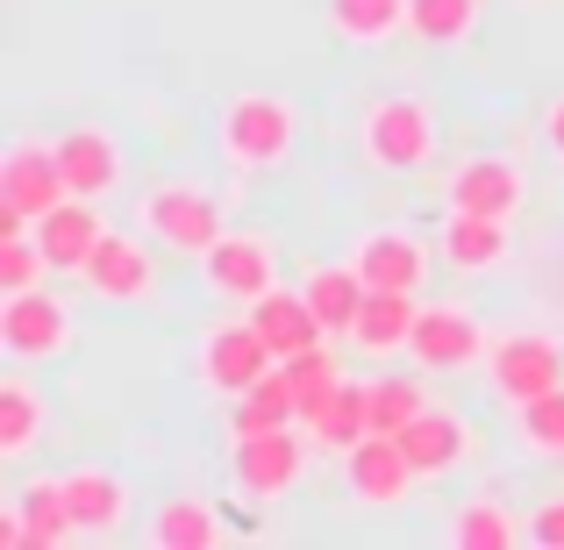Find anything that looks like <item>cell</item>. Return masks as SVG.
Here are the masks:
<instances>
[{
    "label": "cell",
    "instance_id": "cell-24",
    "mask_svg": "<svg viewBox=\"0 0 564 550\" xmlns=\"http://www.w3.org/2000/svg\"><path fill=\"white\" fill-rule=\"evenodd\" d=\"M221 537H229V522L215 515L207 494H172L165 508L151 515V543L158 550H215Z\"/></svg>",
    "mask_w": 564,
    "mask_h": 550
},
{
    "label": "cell",
    "instance_id": "cell-21",
    "mask_svg": "<svg viewBox=\"0 0 564 550\" xmlns=\"http://www.w3.org/2000/svg\"><path fill=\"white\" fill-rule=\"evenodd\" d=\"M301 293L315 301L322 330H329V336H350V330H358V315H365V301H372V279H365L350 258L344 265H307Z\"/></svg>",
    "mask_w": 564,
    "mask_h": 550
},
{
    "label": "cell",
    "instance_id": "cell-11",
    "mask_svg": "<svg viewBox=\"0 0 564 550\" xmlns=\"http://www.w3.org/2000/svg\"><path fill=\"white\" fill-rule=\"evenodd\" d=\"M200 386H215L221 400H243L250 386L264 379L279 358H272V344H264V330L250 315H229V322H215V330L200 336Z\"/></svg>",
    "mask_w": 564,
    "mask_h": 550
},
{
    "label": "cell",
    "instance_id": "cell-20",
    "mask_svg": "<svg viewBox=\"0 0 564 550\" xmlns=\"http://www.w3.org/2000/svg\"><path fill=\"white\" fill-rule=\"evenodd\" d=\"M65 500H72L79 537H122V522H129V479H122V472L72 465L65 472Z\"/></svg>",
    "mask_w": 564,
    "mask_h": 550
},
{
    "label": "cell",
    "instance_id": "cell-34",
    "mask_svg": "<svg viewBox=\"0 0 564 550\" xmlns=\"http://www.w3.org/2000/svg\"><path fill=\"white\" fill-rule=\"evenodd\" d=\"M279 365H286V379H293V393H301V414H307V408H315V400H322V393H329V386H336V379H344V365H336V358H329V344H315V351H301V358H279Z\"/></svg>",
    "mask_w": 564,
    "mask_h": 550
},
{
    "label": "cell",
    "instance_id": "cell-1",
    "mask_svg": "<svg viewBox=\"0 0 564 550\" xmlns=\"http://www.w3.org/2000/svg\"><path fill=\"white\" fill-rule=\"evenodd\" d=\"M215 143H221V158H229V172H279L293 158V143H301V108H293L286 94L250 86V94H236L229 108H221Z\"/></svg>",
    "mask_w": 564,
    "mask_h": 550
},
{
    "label": "cell",
    "instance_id": "cell-9",
    "mask_svg": "<svg viewBox=\"0 0 564 550\" xmlns=\"http://www.w3.org/2000/svg\"><path fill=\"white\" fill-rule=\"evenodd\" d=\"M486 379H494V393L508 400V408H529V400H543V393L564 386V344L543 336V330H508L486 351Z\"/></svg>",
    "mask_w": 564,
    "mask_h": 550
},
{
    "label": "cell",
    "instance_id": "cell-16",
    "mask_svg": "<svg viewBox=\"0 0 564 550\" xmlns=\"http://www.w3.org/2000/svg\"><path fill=\"white\" fill-rule=\"evenodd\" d=\"M301 429L315 436V451H336V457L358 451V443L372 436V379H350V371H344V379L301 414Z\"/></svg>",
    "mask_w": 564,
    "mask_h": 550
},
{
    "label": "cell",
    "instance_id": "cell-14",
    "mask_svg": "<svg viewBox=\"0 0 564 550\" xmlns=\"http://www.w3.org/2000/svg\"><path fill=\"white\" fill-rule=\"evenodd\" d=\"M57 165H65V186L86 193V201H108L115 186H122L129 158H122V137L100 122H72L65 137H57Z\"/></svg>",
    "mask_w": 564,
    "mask_h": 550
},
{
    "label": "cell",
    "instance_id": "cell-31",
    "mask_svg": "<svg viewBox=\"0 0 564 550\" xmlns=\"http://www.w3.org/2000/svg\"><path fill=\"white\" fill-rule=\"evenodd\" d=\"M422 408H429L422 379H400V371H379V379H372V429H379V436H400Z\"/></svg>",
    "mask_w": 564,
    "mask_h": 550
},
{
    "label": "cell",
    "instance_id": "cell-5",
    "mask_svg": "<svg viewBox=\"0 0 564 550\" xmlns=\"http://www.w3.org/2000/svg\"><path fill=\"white\" fill-rule=\"evenodd\" d=\"M65 165H57V143L22 137L8 158H0V236L36 229V215H51L65 201Z\"/></svg>",
    "mask_w": 564,
    "mask_h": 550
},
{
    "label": "cell",
    "instance_id": "cell-29",
    "mask_svg": "<svg viewBox=\"0 0 564 550\" xmlns=\"http://www.w3.org/2000/svg\"><path fill=\"white\" fill-rule=\"evenodd\" d=\"M479 14H486V0H408V36L457 51V43L479 36Z\"/></svg>",
    "mask_w": 564,
    "mask_h": 550
},
{
    "label": "cell",
    "instance_id": "cell-30",
    "mask_svg": "<svg viewBox=\"0 0 564 550\" xmlns=\"http://www.w3.org/2000/svg\"><path fill=\"white\" fill-rule=\"evenodd\" d=\"M514 537H522V522H514L500 500H465L457 522H451V543L457 550H508Z\"/></svg>",
    "mask_w": 564,
    "mask_h": 550
},
{
    "label": "cell",
    "instance_id": "cell-8",
    "mask_svg": "<svg viewBox=\"0 0 564 550\" xmlns=\"http://www.w3.org/2000/svg\"><path fill=\"white\" fill-rule=\"evenodd\" d=\"M79 287L108 308H143L158 293V244L143 229H108L79 265Z\"/></svg>",
    "mask_w": 564,
    "mask_h": 550
},
{
    "label": "cell",
    "instance_id": "cell-19",
    "mask_svg": "<svg viewBox=\"0 0 564 550\" xmlns=\"http://www.w3.org/2000/svg\"><path fill=\"white\" fill-rule=\"evenodd\" d=\"M243 315H250V322L264 330V344H272V358H301V351L329 344V330H322L315 301H307L301 287H272L264 301H250Z\"/></svg>",
    "mask_w": 564,
    "mask_h": 550
},
{
    "label": "cell",
    "instance_id": "cell-27",
    "mask_svg": "<svg viewBox=\"0 0 564 550\" xmlns=\"http://www.w3.org/2000/svg\"><path fill=\"white\" fill-rule=\"evenodd\" d=\"M14 508H22L29 550H57V543L79 537V522H72V500H65V479H29L22 494H14Z\"/></svg>",
    "mask_w": 564,
    "mask_h": 550
},
{
    "label": "cell",
    "instance_id": "cell-10",
    "mask_svg": "<svg viewBox=\"0 0 564 550\" xmlns=\"http://www.w3.org/2000/svg\"><path fill=\"white\" fill-rule=\"evenodd\" d=\"M486 351H494V336H486V322L471 315L465 301H422V315H414V336H408V358L422 371H465V365H486Z\"/></svg>",
    "mask_w": 564,
    "mask_h": 550
},
{
    "label": "cell",
    "instance_id": "cell-7",
    "mask_svg": "<svg viewBox=\"0 0 564 550\" xmlns=\"http://www.w3.org/2000/svg\"><path fill=\"white\" fill-rule=\"evenodd\" d=\"M236 451H229V472H236V486H243L250 500H279V494H293V486L307 479V451H315V436H307L301 422H286V429H250V436H229Z\"/></svg>",
    "mask_w": 564,
    "mask_h": 550
},
{
    "label": "cell",
    "instance_id": "cell-35",
    "mask_svg": "<svg viewBox=\"0 0 564 550\" xmlns=\"http://www.w3.org/2000/svg\"><path fill=\"white\" fill-rule=\"evenodd\" d=\"M529 543H543V550H564V494H551L536 515H529Z\"/></svg>",
    "mask_w": 564,
    "mask_h": 550
},
{
    "label": "cell",
    "instance_id": "cell-12",
    "mask_svg": "<svg viewBox=\"0 0 564 550\" xmlns=\"http://www.w3.org/2000/svg\"><path fill=\"white\" fill-rule=\"evenodd\" d=\"M443 207L514 222L529 207V172L514 165V158H500V151H479V158H465V165H451V180H443Z\"/></svg>",
    "mask_w": 564,
    "mask_h": 550
},
{
    "label": "cell",
    "instance_id": "cell-26",
    "mask_svg": "<svg viewBox=\"0 0 564 550\" xmlns=\"http://www.w3.org/2000/svg\"><path fill=\"white\" fill-rule=\"evenodd\" d=\"M322 14H329V36L358 43V51H379L408 29V0H322Z\"/></svg>",
    "mask_w": 564,
    "mask_h": 550
},
{
    "label": "cell",
    "instance_id": "cell-25",
    "mask_svg": "<svg viewBox=\"0 0 564 550\" xmlns=\"http://www.w3.org/2000/svg\"><path fill=\"white\" fill-rule=\"evenodd\" d=\"M43 429H51V408H43L36 379H22V371H8L0 379V457H29L43 443Z\"/></svg>",
    "mask_w": 564,
    "mask_h": 550
},
{
    "label": "cell",
    "instance_id": "cell-3",
    "mask_svg": "<svg viewBox=\"0 0 564 550\" xmlns=\"http://www.w3.org/2000/svg\"><path fill=\"white\" fill-rule=\"evenodd\" d=\"M358 151L372 172H422L436 158V108L422 94H379L358 115Z\"/></svg>",
    "mask_w": 564,
    "mask_h": 550
},
{
    "label": "cell",
    "instance_id": "cell-28",
    "mask_svg": "<svg viewBox=\"0 0 564 550\" xmlns=\"http://www.w3.org/2000/svg\"><path fill=\"white\" fill-rule=\"evenodd\" d=\"M286 422H301V393H293L286 365H272L243 400H229V429L236 436H250V429H286Z\"/></svg>",
    "mask_w": 564,
    "mask_h": 550
},
{
    "label": "cell",
    "instance_id": "cell-13",
    "mask_svg": "<svg viewBox=\"0 0 564 550\" xmlns=\"http://www.w3.org/2000/svg\"><path fill=\"white\" fill-rule=\"evenodd\" d=\"M344 479H350V500H358V508H400L422 472L408 465L400 436H379V429H372L358 451H344Z\"/></svg>",
    "mask_w": 564,
    "mask_h": 550
},
{
    "label": "cell",
    "instance_id": "cell-18",
    "mask_svg": "<svg viewBox=\"0 0 564 550\" xmlns=\"http://www.w3.org/2000/svg\"><path fill=\"white\" fill-rule=\"evenodd\" d=\"M400 451H408V465L422 472V479H451V472L471 457V422L451 414V408H422L408 429H400Z\"/></svg>",
    "mask_w": 564,
    "mask_h": 550
},
{
    "label": "cell",
    "instance_id": "cell-17",
    "mask_svg": "<svg viewBox=\"0 0 564 550\" xmlns=\"http://www.w3.org/2000/svg\"><path fill=\"white\" fill-rule=\"evenodd\" d=\"M100 236H108V222H100V201H86V193H65L51 215H36V244H43V258H51V272L79 279V265L94 258Z\"/></svg>",
    "mask_w": 564,
    "mask_h": 550
},
{
    "label": "cell",
    "instance_id": "cell-2",
    "mask_svg": "<svg viewBox=\"0 0 564 550\" xmlns=\"http://www.w3.org/2000/svg\"><path fill=\"white\" fill-rule=\"evenodd\" d=\"M137 229L151 236L158 250H172V258H200V250L229 229V207L200 180H158V186H143V201H137Z\"/></svg>",
    "mask_w": 564,
    "mask_h": 550
},
{
    "label": "cell",
    "instance_id": "cell-23",
    "mask_svg": "<svg viewBox=\"0 0 564 550\" xmlns=\"http://www.w3.org/2000/svg\"><path fill=\"white\" fill-rule=\"evenodd\" d=\"M414 315H422V301H414V293L372 287V301H365L350 344H358L365 358H400V351H408V336H414Z\"/></svg>",
    "mask_w": 564,
    "mask_h": 550
},
{
    "label": "cell",
    "instance_id": "cell-22",
    "mask_svg": "<svg viewBox=\"0 0 564 550\" xmlns=\"http://www.w3.org/2000/svg\"><path fill=\"white\" fill-rule=\"evenodd\" d=\"M436 250H443V265H451V272H494V265L508 258V222H500V215H465V207H451V215H443Z\"/></svg>",
    "mask_w": 564,
    "mask_h": 550
},
{
    "label": "cell",
    "instance_id": "cell-32",
    "mask_svg": "<svg viewBox=\"0 0 564 550\" xmlns=\"http://www.w3.org/2000/svg\"><path fill=\"white\" fill-rule=\"evenodd\" d=\"M514 429H522L529 457H543V465H564V386L543 400H529V408H514Z\"/></svg>",
    "mask_w": 564,
    "mask_h": 550
},
{
    "label": "cell",
    "instance_id": "cell-15",
    "mask_svg": "<svg viewBox=\"0 0 564 550\" xmlns=\"http://www.w3.org/2000/svg\"><path fill=\"white\" fill-rule=\"evenodd\" d=\"M350 265H358L372 287L422 293V279H429V244H422L414 229H400V222H379V229H365L358 244H350Z\"/></svg>",
    "mask_w": 564,
    "mask_h": 550
},
{
    "label": "cell",
    "instance_id": "cell-33",
    "mask_svg": "<svg viewBox=\"0 0 564 550\" xmlns=\"http://www.w3.org/2000/svg\"><path fill=\"white\" fill-rule=\"evenodd\" d=\"M43 272H51V258H43L36 229H22V236H0V293L43 287Z\"/></svg>",
    "mask_w": 564,
    "mask_h": 550
},
{
    "label": "cell",
    "instance_id": "cell-4",
    "mask_svg": "<svg viewBox=\"0 0 564 550\" xmlns=\"http://www.w3.org/2000/svg\"><path fill=\"white\" fill-rule=\"evenodd\" d=\"M79 322H72V301L57 287H22V293H0V351L14 365H43V358H65Z\"/></svg>",
    "mask_w": 564,
    "mask_h": 550
},
{
    "label": "cell",
    "instance_id": "cell-36",
    "mask_svg": "<svg viewBox=\"0 0 564 550\" xmlns=\"http://www.w3.org/2000/svg\"><path fill=\"white\" fill-rule=\"evenodd\" d=\"M543 143H551V158L564 165V94L551 100V108H543Z\"/></svg>",
    "mask_w": 564,
    "mask_h": 550
},
{
    "label": "cell",
    "instance_id": "cell-6",
    "mask_svg": "<svg viewBox=\"0 0 564 550\" xmlns=\"http://www.w3.org/2000/svg\"><path fill=\"white\" fill-rule=\"evenodd\" d=\"M200 287L215 293L221 308H250L279 287V244L258 229H221L215 244L200 250Z\"/></svg>",
    "mask_w": 564,
    "mask_h": 550
}]
</instances>
